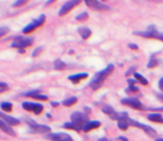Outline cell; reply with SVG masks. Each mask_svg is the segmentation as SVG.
<instances>
[{"label":"cell","instance_id":"f546056e","mask_svg":"<svg viewBox=\"0 0 163 141\" xmlns=\"http://www.w3.org/2000/svg\"><path fill=\"white\" fill-rule=\"evenodd\" d=\"M127 91H132V92H137L139 91V88L136 87L135 85H129L128 89L126 90Z\"/></svg>","mask_w":163,"mask_h":141},{"label":"cell","instance_id":"30bf717a","mask_svg":"<svg viewBox=\"0 0 163 141\" xmlns=\"http://www.w3.org/2000/svg\"><path fill=\"white\" fill-rule=\"evenodd\" d=\"M47 138H49L51 141H73L71 136L64 133H50L49 135H47Z\"/></svg>","mask_w":163,"mask_h":141},{"label":"cell","instance_id":"f35d334b","mask_svg":"<svg viewBox=\"0 0 163 141\" xmlns=\"http://www.w3.org/2000/svg\"><path fill=\"white\" fill-rule=\"evenodd\" d=\"M51 104H52V106H54V107H56V106H58V102H56V101H52L51 102Z\"/></svg>","mask_w":163,"mask_h":141},{"label":"cell","instance_id":"8d00e7d4","mask_svg":"<svg viewBox=\"0 0 163 141\" xmlns=\"http://www.w3.org/2000/svg\"><path fill=\"white\" fill-rule=\"evenodd\" d=\"M127 82H128L129 85H135V83L137 82V80H135V79H128Z\"/></svg>","mask_w":163,"mask_h":141},{"label":"cell","instance_id":"b9f144b4","mask_svg":"<svg viewBox=\"0 0 163 141\" xmlns=\"http://www.w3.org/2000/svg\"><path fill=\"white\" fill-rule=\"evenodd\" d=\"M98 141H109V140L106 139V138H101V139H99Z\"/></svg>","mask_w":163,"mask_h":141},{"label":"cell","instance_id":"e575fe53","mask_svg":"<svg viewBox=\"0 0 163 141\" xmlns=\"http://www.w3.org/2000/svg\"><path fill=\"white\" fill-rule=\"evenodd\" d=\"M0 89H8V85L6 83L0 82Z\"/></svg>","mask_w":163,"mask_h":141},{"label":"cell","instance_id":"83f0119b","mask_svg":"<svg viewBox=\"0 0 163 141\" xmlns=\"http://www.w3.org/2000/svg\"><path fill=\"white\" fill-rule=\"evenodd\" d=\"M9 30H10V28L8 26H0V38L6 35L9 32Z\"/></svg>","mask_w":163,"mask_h":141},{"label":"cell","instance_id":"7bdbcfd3","mask_svg":"<svg viewBox=\"0 0 163 141\" xmlns=\"http://www.w3.org/2000/svg\"><path fill=\"white\" fill-rule=\"evenodd\" d=\"M155 141H163V138H157L155 139Z\"/></svg>","mask_w":163,"mask_h":141},{"label":"cell","instance_id":"ba28073f","mask_svg":"<svg viewBox=\"0 0 163 141\" xmlns=\"http://www.w3.org/2000/svg\"><path fill=\"white\" fill-rule=\"evenodd\" d=\"M28 126L34 133H49L51 131V127L45 125H38L33 121H28Z\"/></svg>","mask_w":163,"mask_h":141},{"label":"cell","instance_id":"4316f807","mask_svg":"<svg viewBox=\"0 0 163 141\" xmlns=\"http://www.w3.org/2000/svg\"><path fill=\"white\" fill-rule=\"evenodd\" d=\"M32 98H35V99H39V100H47V99H48V96L45 95H41L40 91L37 92V94L33 95Z\"/></svg>","mask_w":163,"mask_h":141},{"label":"cell","instance_id":"44dd1931","mask_svg":"<svg viewBox=\"0 0 163 141\" xmlns=\"http://www.w3.org/2000/svg\"><path fill=\"white\" fill-rule=\"evenodd\" d=\"M118 129L121 130H126L127 129H128L129 124H128V122H127V120H118Z\"/></svg>","mask_w":163,"mask_h":141},{"label":"cell","instance_id":"d6a6232c","mask_svg":"<svg viewBox=\"0 0 163 141\" xmlns=\"http://www.w3.org/2000/svg\"><path fill=\"white\" fill-rule=\"evenodd\" d=\"M155 39H158V40H160L163 42V33L159 32V31H157L155 33Z\"/></svg>","mask_w":163,"mask_h":141},{"label":"cell","instance_id":"ac0fdd59","mask_svg":"<svg viewBox=\"0 0 163 141\" xmlns=\"http://www.w3.org/2000/svg\"><path fill=\"white\" fill-rule=\"evenodd\" d=\"M102 111H103V113L109 115L110 117H111V119H113V120H114V116H116V114H117V112L114 111V110L111 106H109V105H106V106H104V107L102 108Z\"/></svg>","mask_w":163,"mask_h":141},{"label":"cell","instance_id":"5b68a950","mask_svg":"<svg viewBox=\"0 0 163 141\" xmlns=\"http://www.w3.org/2000/svg\"><path fill=\"white\" fill-rule=\"evenodd\" d=\"M127 122H128L129 126H133V127H140V129H142L145 133H146L149 136H151V137H155L157 135V133L155 130H153L152 127H149L147 125H144V124H141L139 122H136L134 120H131V119H127Z\"/></svg>","mask_w":163,"mask_h":141},{"label":"cell","instance_id":"d4e9b609","mask_svg":"<svg viewBox=\"0 0 163 141\" xmlns=\"http://www.w3.org/2000/svg\"><path fill=\"white\" fill-rule=\"evenodd\" d=\"M89 19V14H87L86 12H83L81 14H79L77 17H76V20L79 21H85Z\"/></svg>","mask_w":163,"mask_h":141},{"label":"cell","instance_id":"484cf974","mask_svg":"<svg viewBox=\"0 0 163 141\" xmlns=\"http://www.w3.org/2000/svg\"><path fill=\"white\" fill-rule=\"evenodd\" d=\"M157 64H158V60L153 56H152L151 59H149V63H148V67L149 68H153V67H155Z\"/></svg>","mask_w":163,"mask_h":141},{"label":"cell","instance_id":"4dcf8cb0","mask_svg":"<svg viewBox=\"0 0 163 141\" xmlns=\"http://www.w3.org/2000/svg\"><path fill=\"white\" fill-rule=\"evenodd\" d=\"M137 69V67L136 66H132V67H130L128 70H127V72L125 73V76L126 77H128V76H130L131 74H133V73H135V70Z\"/></svg>","mask_w":163,"mask_h":141},{"label":"cell","instance_id":"f1b7e54d","mask_svg":"<svg viewBox=\"0 0 163 141\" xmlns=\"http://www.w3.org/2000/svg\"><path fill=\"white\" fill-rule=\"evenodd\" d=\"M28 0H16V1L13 3V7H20V6H23L24 4H25L26 2H27Z\"/></svg>","mask_w":163,"mask_h":141},{"label":"cell","instance_id":"52a82bcc","mask_svg":"<svg viewBox=\"0 0 163 141\" xmlns=\"http://www.w3.org/2000/svg\"><path fill=\"white\" fill-rule=\"evenodd\" d=\"M21 106H23L24 109H25L26 111H30V112H33L35 113L36 115L38 114H41L42 111H43V105L40 104V103H33V102H29V101H24L21 104Z\"/></svg>","mask_w":163,"mask_h":141},{"label":"cell","instance_id":"836d02e7","mask_svg":"<svg viewBox=\"0 0 163 141\" xmlns=\"http://www.w3.org/2000/svg\"><path fill=\"white\" fill-rule=\"evenodd\" d=\"M128 47L130 48V49H132V50H138V45H136V44H134V43H130V44H128Z\"/></svg>","mask_w":163,"mask_h":141},{"label":"cell","instance_id":"7a4b0ae2","mask_svg":"<svg viewBox=\"0 0 163 141\" xmlns=\"http://www.w3.org/2000/svg\"><path fill=\"white\" fill-rule=\"evenodd\" d=\"M46 21V16L44 14H41L39 16V18H37L36 20H34L31 23H29L28 24H26L24 29H23V32L24 34H27V33H30L32 32L33 30H35L37 27L39 26H41L42 24H44V23Z\"/></svg>","mask_w":163,"mask_h":141},{"label":"cell","instance_id":"3957f363","mask_svg":"<svg viewBox=\"0 0 163 141\" xmlns=\"http://www.w3.org/2000/svg\"><path fill=\"white\" fill-rule=\"evenodd\" d=\"M71 121L79 129L83 130V126H85L86 123H89V116H87L86 113L75 112L71 115Z\"/></svg>","mask_w":163,"mask_h":141},{"label":"cell","instance_id":"2e32d148","mask_svg":"<svg viewBox=\"0 0 163 141\" xmlns=\"http://www.w3.org/2000/svg\"><path fill=\"white\" fill-rule=\"evenodd\" d=\"M89 76V74L87 73H78V74H74V75H71V76H69L68 79L70 81H72L73 83H79L80 81L83 80V79L87 78Z\"/></svg>","mask_w":163,"mask_h":141},{"label":"cell","instance_id":"1f68e13d","mask_svg":"<svg viewBox=\"0 0 163 141\" xmlns=\"http://www.w3.org/2000/svg\"><path fill=\"white\" fill-rule=\"evenodd\" d=\"M42 51H43V47H38V48H36V49H35V50L33 51L32 56H37Z\"/></svg>","mask_w":163,"mask_h":141},{"label":"cell","instance_id":"7402d4cb","mask_svg":"<svg viewBox=\"0 0 163 141\" xmlns=\"http://www.w3.org/2000/svg\"><path fill=\"white\" fill-rule=\"evenodd\" d=\"M65 67H66V63L63 62V61L61 60V59H56L55 61V69H56V70H62Z\"/></svg>","mask_w":163,"mask_h":141},{"label":"cell","instance_id":"74e56055","mask_svg":"<svg viewBox=\"0 0 163 141\" xmlns=\"http://www.w3.org/2000/svg\"><path fill=\"white\" fill-rule=\"evenodd\" d=\"M55 1H56V0H48V1L45 3V6H49V5H51L52 3H54Z\"/></svg>","mask_w":163,"mask_h":141},{"label":"cell","instance_id":"277c9868","mask_svg":"<svg viewBox=\"0 0 163 141\" xmlns=\"http://www.w3.org/2000/svg\"><path fill=\"white\" fill-rule=\"evenodd\" d=\"M32 44H33L32 38L19 36V37L15 38V40L13 41V43L11 44V47L17 48V49H20V50H24V48L31 46Z\"/></svg>","mask_w":163,"mask_h":141},{"label":"cell","instance_id":"7c38bea8","mask_svg":"<svg viewBox=\"0 0 163 141\" xmlns=\"http://www.w3.org/2000/svg\"><path fill=\"white\" fill-rule=\"evenodd\" d=\"M0 119H2L4 122H6L8 125L10 126H17L20 124V120L17 118H14L12 116H8L6 114H4L2 112H0Z\"/></svg>","mask_w":163,"mask_h":141},{"label":"cell","instance_id":"4fadbf2b","mask_svg":"<svg viewBox=\"0 0 163 141\" xmlns=\"http://www.w3.org/2000/svg\"><path fill=\"white\" fill-rule=\"evenodd\" d=\"M0 130H2L4 133H6L7 134L11 135V136H15L16 135L15 131L11 127V126L8 125L6 122H4L2 119H0Z\"/></svg>","mask_w":163,"mask_h":141},{"label":"cell","instance_id":"8992f818","mask_svg":"<svg viewBox=\"0 0 163 141\" xmlns=\"http://www.w3.org/2000/svg\"><path fill=\"white\" fill-rule=\"evenodd\" d=\"M82 2V0H68L67 2H65L61 8L59 9V12H58V15L60 17H63L65 16L66 14H68V13L72 10L74 7H76L77 5H79Z\"/></svg>","mask_w":163,"mask_h":141},{"label":"cell","instance_id":"9a60e30c","mask_svg":"<svg viewBox=\"0 0 163 141\" xmlns=\"http://www.w3.org/2000/svg\"><path fill=\"white\" fill-rule=\"evenodd\" d=\"M78 32L80 34V36L83 39V40H86L89 39L91 35V30L89 27H86V26H81V27L78 28Z\"/></svg>","mask_w":163,"mask_h":141},{"label":"cell","instance_id":"9c48e42d","mask_svg":"<svg viewBox=\"0 0 163 141\" xmlns=\"http://www.w3.org/2000/svg\"><path fill=\"white\" fill-rule=\"evenodd\" d=\"M121 103L123 105H127L131 108H134L136 110H143L144 106L143 104L140 102V100L135 98H123L121 99Z\"/></svg>","mask_w":163,"mask_h":141},{"label":"cell","instance_id":"d590c367","mask_svg":"<svg viewBox=\"0 0 163 141\" xmlns=\"http://www.w3.org/2000/svg\"><path fill=\"white\" fill-rule=\"evenodd\" d=\"M158 86H159V89L163 91V78H161L158 82Z\"/></svg>","mask_w":163,"mask_h":141},{"label":"cell","instance_id":"603a6c76","mask_svg":"<svg viewBox=\"0 0 163 141\" xmlns=\"http://www.w3.org/2000/svg\"><path fill=\"white\" fill-rule=\"evenodd\" d=\"M0 106H1V109L3 111H5V112H11L12 108H13V105L11 102H2L0 104Z\"/></svg>","mask_w":163,"mask_h":141},{"label":"cell","instance_id":"d6986e66","mask_svg":"<svg viewBox=\"0 0 163 141\" xmlns=\"http://www.w3.org/2000/svg\"><path fill=\"white\" fill-rule=\"evenodd\" d=\"M134 78H135L138 82H140L141 84H142V85H144V86H147L148 84H149V82H148L147 79L145 78L142 74H140V73L135 72V73H134Z\"/></svg>","mask_w":163,"mask_h":141},{"label":"cell","instance_id":"60d3db41","mask_svg":"<svg viewBox=\"0 0 163 141\" xmlns=\"http://www.w3.org/2000/svg\"><path fill=\"white\" fill-rule=\"evenodd\" d=\"M156 96H157V98H159L160 100L163 101V95H161V94H156Z\"/></svg>","mask_w":163,"mask_h":141},{"label":"cell","instance_id":"5bb4252c","mask_svg":"<svg viewBox=\"0 0 163 141\" xmlns=\"http://www.w3.org/2000/svg\"><path fill=\"white\" fill-rule=\"evenodd\" d=\"M101 126V123L99 121H91V122H89L86 123V124L83 126V131H85V133H87V131H89L91 130H94V129H97Z\"/></svg>","mask_w":163,"mask_h":141},{"label":"cell","instance_id":"6da1fadb","mask_svg":"<svg viewBox=\"0 0 163 141\" xmlns=\"http://www.w3.org/2000/svg\"><path fill=\"white\" fill-rule=\"evenodd\" d=\"M114 69V64L110 63L105 69L101 70V71L96 73L94 75V77L92 78V80L90 81V83H89V86H90L91 89L95 91V90H98L100 87H102L104 81L106 80L109 75H111L113 73Z\"/></svg>","mask_w":163,"mask_h":141},{"label":"cell","instance_id":"cb8c5ba5","mask_svg":"<svg viewBox=\"0 0 163 141\" xmlns=\"http://www.w3.org/2000/svg\"><path fill=\"white\" fill-rule=\"evenodd\" d=\"M65 129H68V130H76V131H80L81 129H79V127L74 124V123H65L64 126H63Z\"/></svg>","mask_w":163,"mask_h":141},{"label":"cell","instance_id":"8fae6325","mask_svg":"<svg viewBox=\"0 0 163 141\" xmlns=\"http://www.w3.org/2000/svg\"><path fill=\"white\" fill-rule=\"evenodd\" d=\"M83 1L86 2L87 6L91 9H93V10L100 11V10H108V9H110L108 5L99 2L98 0H83Z\"/></svg>","mask_w":163,"mask_h":141},{"label":"cell","instance_id":"e0dca14e","mask_svg":"<svg viewBox=\"0 0 163 141\" xmlns=\"http://www.w3.org/2000/svg\"><path fill=\"white\" fill-rule=\"evenodd\" d=\"M148 119L152 122H155V123H163V117L160 114H156V113H152V114H149Z\"/></svg>","mask_w":163,"mask_h":141},{"label":"cell","instance_id":"ffe728a7","mask_svg":"<svg viewBox=\"0 0 163 141\" xmlns=\"http://www.w3.org/2000/svg\"><path fill=\"white\" fill-rule=\"evenodd\" d=\"M77 101H78V98H76V96H71V98L65 99L62 102V104L64 105V106H72V105H74Z\"/></svg>","mask_w":163,"mask_h":141},{"label":"cell","instance_id":"ab89813d","mask_svg":"<svg viewBox=\"0 0 163 141\" xmlns=\"http://www.w3.org/2000/svg\"><path fill=\"white\" fill-rule=\"evenodd\" d=\"M118 140H122V141H128V139H127L126 137H123V136H120V137L118 138Z\"/></svg>","mask_w":163,"mask_h":141}]
</instances>
